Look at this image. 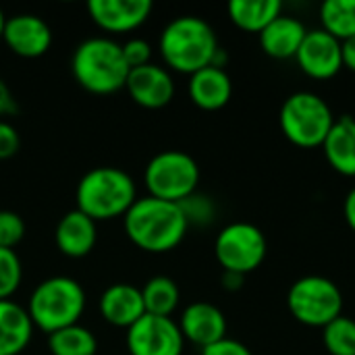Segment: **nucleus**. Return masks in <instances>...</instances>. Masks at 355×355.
Here are the masks:
<instances>
[{
  "label": "nucleus",
  "instance_id": "obj_16",
  "mask_svg": "<svg viewBox=\"0 0 355 355\" xmlns=\"http://www.w3.org/2000/svg\"><path fill=\"white\" fill-rule=\"evenodd\" d=\"M100 314L112 327L119 329L133 327L141 316H146L141 289L129 283L110 285L100 297Z\"/></svg>",
  "mask_w": 355,
  "mask_h": 355
},
{
  "label": "nucleus",
  "instance_id": "obj_28",
  "mask_svg": "<svg viewBox=\"0 0 355 355\" xmlns=\"http://www.w3.org/2000/svg\"><path fill=\"white\" fill-rule=\"evenodd\" d=\"M25 237V223L12 210H0V248L15 250Z\"/></svg>",
  "mask_w": 355,
  "mask_h": 355
},
{
  "label": "nucleus",
  "instance_id": "obj_7",
  "mask_svg": "<svg viewBox=\"0 0 355 355\" xmlns=\"http://www.w3.org/2000/svg\"><path fill=\"white\" fill-rule=\"evenodd\" d=\"M144 183L152 198L179 204L196 193L200 183V166L189 154L181 150H166L148 162Z\"/></svg>",
  "mask_w": 355,
  "mask_h": 355
},
{
  "label": "nucleus",
  "instance_id": "obj_25",
  "mask_svg": "<svg viewBox=\"0 0 355 355\" xmlns=\"http://www.w3.org/2000/svg\"><path fill=\"white\" fill-rule=\"evenodd\" d=\"M322 29L345 42L355 35V0H327L320 6Z\"/></svg>",
  "mask_w": 355,
  "mask_h": 355
},
{
  "label": "nucleus",
  "instance_id": "obj_9",
  "mask_svg": "<svg viewBox=\"0 0 355 355\" xmlns=\"http://www.w3.org/2000/svg\"><path fill=\"white\" fill-rule=\"evenodd\" d=\"M214 254L225 272H237L245 277L264 262L266 237L256 225L231 223L218 233L214 241Z\"/></svg>",
  "mask_w": 355,
  "mask_h": 355
},
{
  "label": "nucleus",
  "instance_id": "obj_15",
  "mask_svg": "<svg viewBox=\"0 0 355 355\" xmlns=\"http://www.w3.org/2000/svg\"><path fill=\"white\" fill-rule=\"evenodd\" d=\"M179 329L183 339L204 349L227 337V318L216 306L208 302H196L183 310Z\"/></svg>",
  "mask_w": 355,
  "mask_h": 355
},
{
  "label": "nucleus",
  "instance_id": "obj_35",
  "mask_svg": "<svg viewBox=\"0 0 355 355\" xmlns=\"http://www.w3.org/2000/svg\"><path fill=\"white\" fill-rule=\"evenodd\" d=\"M343 212H345V220L352 227V231L355 233V187L347 193L345 204H343Z\"/></svg>",
  "mask_w": 355,
  "mask_h": 355
},
{
  "label": "nucleus",
  "instance_id": "obj_13",
  "mask_svg": "<svg viewBox=\"0 0 355 355\" xmlns=\"http://www.w3.org/2000/svg\"><path fill=\"white\" fill-rule=\"evenodd\" d=\"M92 21L110 33H127L144 25L152 12L150 0H92L87 4Z\"/></svg>",
  "mask_w": 355,
  "mask_h": 355
},
{
  "label": "nucleus",
  "instance_id": "obj_8",
  "mask_svg": "<svg viewBox=\"0 0 355 355\" xmlns=\"http://www.w3.org/2000/svg\"><path fill=\"white\" fill-rule=\"evenodd\" d=\"M287 306L295 320L308 327L324 329L343 312L341 289L324 277H304L295 281L287 295Z\"/></svg>",
  "mask_w": 355,
  "mask_h": 355
},
{
  "label": "nucleus",
  "instance_id": "obj_6",
  "mask_svg": "<svg viewBox=\"0 0 355 355\" xmlns=\"http://www.w3.org/2000/svg\"><path fill=\"white\" fill-rule=\"evenodd\" d=\"M335 123L331 106L312 92L291 94L281 108L283 135L300 148L322 146Z\"/></svg>",
  "mask_w": 355,
  "mask_h": 355
},
{
  "label": "nucleus",
  "instance_id": "obj_4",
  "mask_svg": "<svg viewBox=\"0 0 355 355\" xmlns=\"http://www.w3.org/2000/svg\"><path fill=\"white\" fill-rule=\"evenodd\" d=\"M73 77L92 94H114L125 87L129 64L123 56V46L110 37H89L75 48Z\"/></svg>",
  "mask_w": 355,
  "mask_h": 355
},
{
  "label": "nucleus",
  "instance_id": "obj_22",
  "mask_svg": "<svg viewBox=\"0 0 355 355\" xmlns=\"http://www.w3.org/2000/svg\"><path fill=\"white\" fill-rule=\"evenodd\" d=\"M283 10L279 0H231L229 17L231 21L252 33H260L266 25H270Z\"/></svg>",
  "mask_w": 355,
  "mask_h": 355
},
{
  "label": "nucleus",
  "instance_id": "obj_14",
  "mask_svg": "<svg viewBox=\"0 0 355 355\" xmlns=\"http://www.w3.org/2000/svg\"><path fill=\"white\" fill-rule=\"evenodd\" d=\"M125 89L129 92L135 104L156 110V108H164L173 100L175 81L164 67L150 62L129 71Z\"/></svg>",
  "mask_w": 355,
  "mask_h": 355
},
{
  "label": "nucleus",
  "instance_id": "obj_36",
  "mask_svg": "<svg viewBox=\"0 0 355 355\" xmlns=\"http://www.w3.org/2000/svg\"><path fill=\"white\" fill-rule=\"evenodd\" d=\"M223 287L227 291H237L243 287V275H237V272H225L223 275Z\"/></svg>",
  "mask_w": 355,
  "mask_h": 355
},
{
  "label": "nucleus",
  "instance_id": "obj_18",
  "mask_svg": "<svg viewBox=\"0 0 355 355\" xmlns=\"http://www.w3.org/2000/svg\"><path fill=\"white\" fill-rule=\"evenodd\" d=\"M308 29L304 23L295 17L289 15H279L270 25H266L258 35H260V46L262 50L277 60H287L295 58Z\"/></svg>",
  "mask_w": 355,
  "mask_h": 355
},
{
  "label": "nucleus",
  "instance_id": "obj_23",
  "mask_svg": "<svg viewBox=\"0 0 355 355\" xmlns=\"http://www.w3.org/2000/svg\"><path fill=\"white\" fill-rule=\"evenodd\" d=\"M146 314L152 316H168L177 310L181 293L177 283L171 277H152L141 289Z\"/></svg>",
  "mask_w": 355,
  "mask_h": 355
},
{
  "label": "nucleus",
  "instance_id": "obj_37",
  "mask_svg": "<svg viewBox=\"0 0 355 355\" xmlns=\"http://www.w3.org/2000/svg\"><path fill=\"white\" fill-rule=\"evenodd\" d=\"M4 23H6V17H4V12H2V8H0V40H2V31H4Z\"/></svg>",
  "mask_w": 355,
  "mask_h": 355
},
{
  "label": "nucleus",
  "instance_id": "obj_32",
  "mask_svg": "<svg viewBox=\"0 0 355 355\" xmlns=\"http://www.w3.org/2000/svg\"><path fill=\"white\" fill-rule=\"evenodd\" d=\"M202 355H252V352H250L243 343L225 337V339H220L218 343H212V345L204 347V349H202Z\"/></svg>",
  "mask_w": 355,
  "mask_h": 355
},
{
  "label": "nucleus",
  "instance_id": "obj_11",
  "mask_svg": "<svg viewBox=\"0 0 355 355\" xmlns=\"http://www.w3.org/2000/svg\"><path fill=\"white\" fill-rule=\"evenodd\" d=\"M295 60L308 77L331 79L343 69L341 42L324 29H312L306 33Z\"/></svg>",
  "mask_w": 355,
  "mask_h": 355
},
{
  "label": "nucleus",
  "instance_id": "obj_1",
  "mask_svg": "<svg viewBox=\"0 0 355 355\" xmlns=\"http://www.w3.org/2000/svg\"><path fill=\"white\" fill-rule=\"evenodd\" d=\"M123 227L129 241L150 254H166L175 250L189 229L179 204L152 196L135 200L123 216Z\"/></svg>",
  "mask_w": 355,
  "mask_h": 355
},
{
  "label": "nucleus",
  "instance_id": "obj_2",
  "mask_svg": "<svg viewBox=\"0 0 355 355\" xmlns=\"http://www.w3.org/2000/svg\"><path fill=\"white\" fill-rule=\"evenodd\" d=\"M164 62L179 73L193 75L214 62L220 50L214 29L208 21L193 15L173 19L160 33L158 42Z\"/></svg>",
  "mask_w": 355,
  "mask_h": 355
},
{
  "label": "nucleus",
  "instance_id": "obj_19",
  "mask_svg": "<svg viewBox=\"0 0 355 355\" xmlns=\"http://www.w3.org/2000/svg\"><path fill=\"white\" fill-rule=\"evenodd\" d=\"M231 94H233V83L225 69L210 64L193 73L189 79V98L202 110H218L227 106Z\"/></svg>",
  "mask_w": 355,
  "mask_h": 355
},
{
  "label": "nucleus",
  "instance_id": "obj_30",
  "mask_svg": "<svg viewBox=\"0 0 355 355\" xmlns=\"http://www.w3.org/2000/svg\"><path fill=\"white\" fill-rule=\"evenodd\" d=\"M123 56H125L129 69H137V67L150 64L152 46H150V42H146L141 37H133V40L123 44Z\"/></svg>",
  "mask_w": 355,
  "mask_h": 355
},
{
  "label": "nucleus",
  "instance_id": "obj_10",
  "mask_svg": "<svg viewBox=\"0 0 355 355\" xmlns=\"http://www.w3.org/2000/svg\"><path fill=\"white\" fill-rule=\"evenodd\" d=\"M183 335L168 316H141L127 329L129 355H183Z\"/></svg>",
  "mask_w": 355,
  "mask_h": 355
},
{
  "label": "nucleus",
  "instance_id": "obj_26",
  "mask_svg": "<svg viewBox=\"0 0 355 355\" xmlns=\"http://www.w3.org/2000/svg\"><path fill=\"white\" fill-rule=\"evenodd\" d=\"M322 341L331 355H355V320L341 314L322 329Z\"/></svg>",
  "mask_w": 355,
  "mask_h": 355
},
{
  "label": "nucleus",
  "instance_id": "obj_33",
  "mask_svg": "<svg viewBox=\"0 0 355 355\" xmlns=\"http://www.w3.org/2000/svg\"><path fill=\"white\" fill-rule=\"evenodd\" d=\"M341 58H343V67L355 73V35L341 42Z\"/></svg>",
  "mask_w": 355,
  "mask_h": 355
},
{
  "label": "nucleus",
  "instance_id": "obj_31",
  "mask_svg": "<svg viewBox=\"0 0 355 355\" xmlns=\"http://www.w3.org/2000/svg\"><path fill=\"white\" fill-rule=\"evenodd\" d=\"M19 146H21V139H19L17 129L10 123L0 121V160L12 158L19 152Z\"/></svg>",
  "mask_w": 355,
  "mask_h": 355
},
{
  "label": "nucleus",
  "instance_id": "obj_17",
  "mask_svg": "<svg viewBox=\"0 0 355 355\" xmlns=\"http://www.w3.org/2000/svg\"><path fill=\"white\" fill-rule=\"evenodd\" d=\"M54 239H56V248L67 258H83L96 248L98 241L96 220H92L87 214L75 208L58 220Z\"/></svg>",
  "mask_w": 355,
  "mask_h": 355
},
{
  "label": "nucleus",
  "instance_id": "obj_3",
  "mask_svg": "<svg viewBox=\"0 0 355 355\" xmlns=\"http://www.w3.org/2000/svg\"><path fill=\"white\" fill-rule=\"evenodd\" d=\"M137 200L133 179L116 166H98L87 171L75 191L77 210L92 220H112L125 216Z\"/></svg>",
  "mask_w": 355,
  "mask_h": 355
},
{
  "label": "nucleus",
  "instance_id": "obj_21",
  "mask_svg": "<svg viewBox=\"0 0 355 355\" xmlns=\"http://www.w3.org/2000/svg\"><path fill=\"white\" fill-rule=\"evenodd\" d=\"M324 156L329 164L345 175L355 177V119L354 116H341L333 123L324 144Z\"/></svg>",
  "mask_w": 355,
  "mask_h": 355
},
{
  "label": "nucleus",
  "instance_id": "obj_27",
  "mask_svg": "<svg viewBox=\"0 0 355 355\" xmlns=\"http://www.w3.org/2000/svg\"><path fill=\"white\" fill-rule=\"evenodd\" d=\"M23 279V266L15 250L0 248V300H10Z\"/></svg>",
  "mask_w": 355,
  "mask_h": 355
},
{
  "label": "nucleus",
  "instance_id": "obj_34",
  "mask_svg": "<svg viewBox=\"0 0 355 355\" xmlns=\"http://www.w3.org/2000/svg\"><path fill=\"white\" fill-rule=\"evenodd\" d=\"M12 112H17V104L4 81H0V114H12Z\"/></svg>",
  "mask_w": 355,
  "mask_h": 355
},
{
  "label": "nucleus",
  "instance_id": "obj_5",
  "mask_svg": "<svg viewBox=\"0 0 355 355\" xmlns=\"http://www.w3.org/2000/svg\"><path fill=\"white\" fill-rule=\"evenodd\" d=\"M85 310V291L71 277H50L29 295L27 314L35 329L52 335L79 322Z\"/></svg>",
  "mask_w": 355,
  "mask_h": 355
},
{
  "label": "nucleus",
  "instance_id": "obj_12",
  "mask_svg": "<svg viewBox=\"0 0 355 355\" xmlns=\"http://www.w3.org/2000/svg\"><path fill=\"white\" fill-rule=\"evenodd\" d=\"M4 44L23 58H37L46 54L52 46V29L37 15H15L6 19L2 31Z\"/></svg>",
  "mask_w": 355,
  "mask_h": 355
},
{
  "label": "nucleus",
  "instance_id": "obj_20",
  "mask_svg": "<svg viewBox=\"0 0 355 355\" xmlns=\"http://www.w3.org/2000/svg\"><path fill=\"white\" fill-rule=\"evenodd\" d=\"M33 322L27 308L0 300V355H19L31 341Z\"/></svg>",
  "mask_w": 355,
  "mask_h": 355
},
{
  "label": "nucleus",
  "instance_id": "obj_24",
  "mask_svg": "<svg viewBox=\"0 0 355 355\" xmlns=\"http://www.w3.org/2000/svg\"><path fill=\"white\" fill-rule=\"evenodd\" d=\"M48 349L52 355H96L98 339L89 329L73 324L48 335Z\"/></svg>",
  "mask_w": 355,
  "mask_h": 355
},
{
  "label": "nucleus",
  "instance_id": "obj_29",
  "mask_svg": "<svg viewBox=\"0 0 355 355\" xmlns=\"http://www.w3.org/2000/svg\"><path fill=\"white\" fill-rule=\"evenodd\" d=\"M179 206L187 218V225H208L214 218V204L206 196L193 193L187 200L179 202Z\"/></svg>",
  "mask_w": 355,
  "mask_h": 355
}]
</instances>
